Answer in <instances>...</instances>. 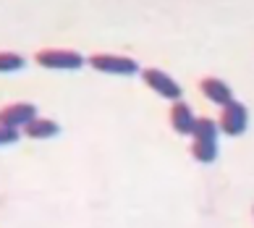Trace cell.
<instances>
[{
    "label": "cell",
    "mask_w": 254,
    "mask_h": 228,
    "mask_svg": "<svg viewBox=\"0 0 254 228\" xmlns=\"http://www.w3.org/2000/svg\"><path fill=\"white\" fill-rule=\"evenodd\" d=\"M87 63L100 74H116V76H131L139 71V63L128 55H113V53H95L89 55Z\"/></svg>",
    "instance_id": "2"
},
{
    "label": "cell",
    "mask_w": 254,
    "mask_h": 228,
    "mask_svg": "<svg viewBox=\"0 0 254 228\" xmlns=\"http://www.w3.org/2000/svg\"><path fill=\"white\" fill-rule=\"evenodd\" d=\"M191 157L199 163H212L218 157V142H207V139H194L191 145Z\"/></svg>",
    "instance_id": "9"
},
{
    "label": "cell",
    "mask_w": 254,
    "mask_h": 228,
    "mask_svg": "<svg viewBox=\"0 0 254 228\" xmlns=\"http://www.w3.org/2000/svg\"><path fill=\"white\" fill-rule=\"evenodd\" d=\"M142 79H144V84L149 89L157 92L160 97H165V100L178 102V100H181V94H184L181 84H178L176 79H171V76H168L165 71H160V69H144Z\"/></svg>",
    "instance_id": "4"
},
{
    "label": "cell",
    "mask_w": 254,
    "mask_h": 228,
    "mask_svg": "<svg viewBox=\"0 0 254 228\" xmlns=\"http://www.w3.org/2000/svg\"><path fill=\"white\" fill-rule=\"evenodd\" d=\"M18 131L16 129H5V126H0V147H8V145H16L18 142Z\"/></svg>",
    "instance_id": "12"
},
{
    "label": "cell",
    "mask_w": 254,
    "mask_h": 228,
    "mask_svg": "<svg viewBox=\"0 0 254 228\" xmlns=\"http://www.w3.org/2000/svg\"><path fill=\"white\" fill-rule=\"evenodd\" d=\"M249 126V110L244 102H236L231 100L228 105H223V113H220V121H218V129L223 131V134L228 137H239L244 134Z\"/></svg>",
    "instance_id": "3"
},
{
    "label": "cell",
    "mask_w": 254,
    "mask_h": 228,
    "mask_svg": "<svg viewBox=\"0 0 254 228\" xmlns=\"http://www.w3.org/2000/svg\"><path fill=\"white\" fill-rule=\"evenodd\" d=\"M194 113H191V108L186 105V102H181L178 100L176 105L171 108V126H173V131L176 134H191L194 131Z\"/></svg>",
    "instance_id": "8"
},
{
    "label": "cell",
    "mask_w": 254,
    "mask_h": 228,
    "mask_svg": "<svg viewBox=\"0 0 254 228\" xmlns=\"http://www.w3.org/2000/svg\"><path fill=\"white\" fill-rule=\"evenodd\" d=\"M37 66L42 69H53V71H76L81 69L87 58L76 50H63V47H45V50L34 53Z\"/></svg>",
    "instance_id": "1"
},
{
    "label": "cell",
    "mask_w": 254,
    "mask_h": 228,
    "mask_svg": "<svg viewBox=\"0 0 254 228\" xmlns=\"http://www.w3.org/2000/svg\"><path fill=\"white\" fill-rule=\"evenodd\" d=\"M199 89H202V94L207 100L215 102V105H228V102L233 100L231 87L223 79H218V76H204V79L199 81Z\"/></svg>",
    "instance_id": "6"
},
{
    "label": "cell",
    "mask_w": 254,
    "mask_h": 228,
    "mask_svg": "<svg viewBox=\"0 0 254 228\" xmlns=\"http://www.w3.org/2000/svg\"><path fill=\"white\" fill-rule=\"evenodd\" d=\"M24 134L29 137V139H50V137H58L61 134V126H58V121H53V118L37 116V118H32L24 126Z\"/></svg>",
    "instance_id": "7"
},
{
    "label": "cell",
    "mask_w": 254,
    "mask_h": 228,
    "mask_svg": "<svg viewBox=\"0 0 254 228\" xmlns=\"http://www.w3.org/2000/svg\"><path fill=\"white\" fill-rule=\"evenodd\" d=\"M32 118H37L34 102H11V105L0 108V126L5 129H24Z\"/></svg>",
    "instance_id": "5"
},
{
    "label": "cell",
    "mask_w": 254,
    "mask_h": 228,
    "mask_svg": "<svg viewBox=\"0 0 254 228\" xmlns=\"http://www.w3.org/2000/svg\"><path fill=\"white\" fill-rule=\"evenodd\" d=\"M26 66L24 55L11 53V50H0V74H11V71H21Z\"/></svg>",
    "instance_id": "11"
},
{
    "label": "cell",
    "mask_w": 254,
    "mask_h": 228,
    "mask_svg": "<svg viewBox=\"0 0 254 228\" xmlns=\"http://www.w3.org/2000/svg\"><path fill=\"white\" fill-rule=\"evenodd\" d=\"M191 134H194V139L218 142V121H212V118H196Z\"/></svg>",
    "instance_id": "10"
}]
</instances>
